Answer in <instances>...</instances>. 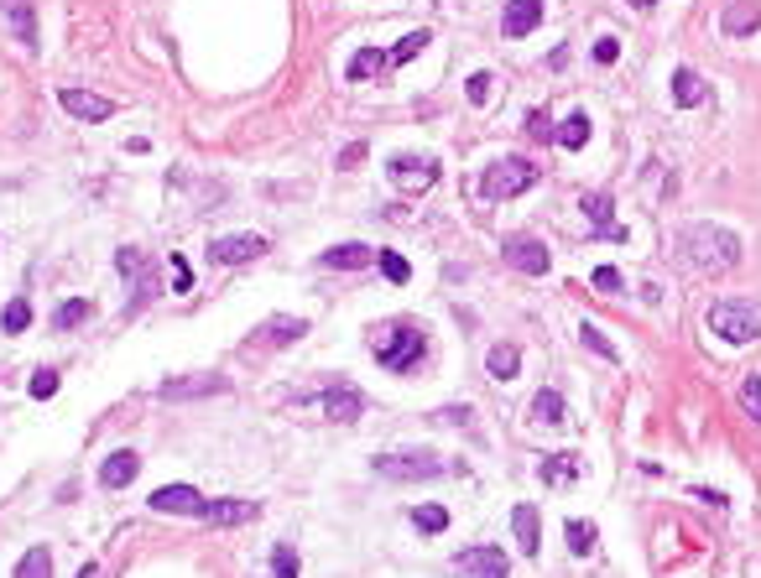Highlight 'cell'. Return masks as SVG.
Here are the masks:
<instances>
[{"mask_svg":"<svg viewBox=\"0 0 761 578\" xmlns=\"http://www.w3.org/2000/svg\"><path fill=\"white\" fill-rule=\"evenodd\" d=\"M151 511H162V516H198L204 496L193 485H162V490H151Z\"/></svg>","mask_w":761,"mask_h":578,"instance_id":"cell-13","label":"cell"},{"mask_svg":"<svg viewBox=\"0 0 761 578\" xmlns=\"http://www.w3.org/2000/svg\"><path fill=\"white\" fill-rule=\"evenodd\" d=\"M537 183V167L527 157H496V162L480 172V193H486L490 204H501V198H516V193H527Z\"/></svg>","mask_w":761,"mask_h":578,"instance_id":"cell-4","label":"cell"},{"mask_svg":"<svg viewBox=\"0 0 761 578\" xmlns=\"http://www.w3.org/2000/svg\"><path fill=\"white\" fill-rule=\"evenodd\" d=\"M172 287H178V292H188V287H193V271H188V261H183L178 250H172Z\"/></svg>","mask_w":761,"mask_h":578,"instance_id":"cell-42","label":"cell"},{"mask_svg":"<svg viewBox=\"0 0 761 578\" xmlns=\"http://www.w3.org/2000/svg\"><path fill=\"white\" fill-rule=\"evenodd\" d=\"M412 526L428 532V537H438V532L448 526V511H444V506H418V511H412Z\"/></svg>","mask_w":761,"mask_h":578,"instance_id":"cell-34","label":"cell"},{"mask_svg":"<svg viewBox=\"0 0 761 578\" xmlns=\"http://www.w3.org/2000/svg\"><path fill=\"white\" fill-rule=\"evenodd\" d=\"M579 208H584V219H590V229L600 235V240H626V229L615 225L611 193H584V198H579Z\"/></svg>","mask_w":761,"mask_h":578,"instance_id":"cell-14","label":"cell"},{"mask_svg":"<svg viewBox=\"0 0 761 578\" xmlns=\"http://www.w3.org/2000/svg\"><path fill=\"white\" fill-rule=\"evenodd\" d=\"M371 354H376L386 371L407 375L428 354V339H423V329H412V323H391V329H380L376 339H371Z\"/></svg>","mask_w":761,"mask_h":578,"instance_id":"cell-3","label":"cell"},{"mask_svg":"<svg viewBox=\"0 0 761 578\" xmlns=\"http://www.w3.org/2000/svg\"><path fill=\"white\" fill-rule=\"evenodd\" d=\"M558 141L569 146V151H579V146L590 141V115H584V110H573L569 120L558 125Z\"/></svg>","mask_w":761,"mask_h":578,"instance_id":"cell-30","label":"cell"},{"mask_svg":"<svg viewBox=\"0 0 761 578\" xmlns=\"http://www.w3.org/2000/svg\"><path fill=\"white\" fill-rule=\"evenodd\" d=\"M683 255L698 271H736L740 266V235L725 225H689L683 229Z\"/></svg>","mask_w":761,"mask_h":578,"instance_id":"cell-1","label":"cell"},{"mask_svg":"<svg viewBox=\"0 0 761 578\" xmlns=\"http://www.w3.org/2000/svg\"><path fill=\"white\" fill-rule=\"evenodd\" d=\"M564 412H569V407H564V396L548 391V386L532 396V422H548V428H558V422H564Z\"/></svg>","mask_w":761,"mask_h":578,"instance_id":"cell-27","label":"cell"},{"mask_svg":"<svg viewBox=\"0 0 761 578\" xmlns=\"http://www.w3.org/2000/svg\"><path fill=\"white\" fill-rule=\"evenodd\" d=\"M272 573L276 578H297V553L287 547V542H276L272 547Z\"/></svg>","mask_w":761,"mask_h":578,"instance_id":"cell-39","label":"cell"},{"mask_svg":"<svg viewBox=\"0 0 761 578\" xmlns=\"http://www.w3.org/2000/svg\"><path fill=\"white\" fill-rule=\"evenodd\" d=\"M511 526H516L522 553H527V558H537V553H543V537H537V506H516V511H511Z\"/></svg>","mask_w":761,"mask_h":578,"instance_id":"cell-23","label":"cell"},{"mask_svg":"<svg viewBox=\"0 0 761 578\" xmlns=\"http://www.w3.org/2000/svg\"><path fill=\"white\" fill-rule=\"evenodd\" d=\"M89 313H94V303L89 297H68V303H58V313H53V329H79V323H89Z\"/></svg>","mask_w":761,"mask_h":578,"instance_id":"cell-28","label":"cell"},{"mask_svg":"<svg viewBox=\"0 0 761 578\" xmlns=\"http://www.w3.org/2000/svg\"><path fill=\"white\" fill-rule=\"evenodd\" d=\"M11 578H53V553H47V547H26Z\"/></svg>","mask_w":761,"mask_h":578,"instance_id":"cell-29","label":"cell"},{"mask_svg":"<svg viewBox=\"0 0 761 578\" xmlns=\"http://www.w3.org/2000/svg\"><path fill=\"white\" fill-rule=\"evenodd\" d=\"M740 407H746V417L761 422V375H746V381H740Z\"/></svg>","mask_w":761,"mask_h":578,"instance_id":"cell-37","label":"cell"},{"mask_svg":"<svg viewBox=\"0 0 761 578\" xmlns=\"http://www.w3.org/2000/svg\"><path fill=\"white\" fill-rule=\"evenodd\" d=\"M438 422H469V407H444V412H438Z\"/></svg>","mask_w":761,"mask_h":578,"instance_id":"cell-47","label":"cell"},{"mask_svg":"<svg viewBox=\"0 0 761 578\" xmlns=\"http://www.w3.org/2000/svg\"><path fill=\"white\" fill-rule=\"evenodd\" d=\"M26 391L37 396V401H47V396H58V371H37L32 375V386Z\"/></svg>","mask_w":761,"mask_h":578,"instance_id":"cell-40","label":"cell"},{"mask_svg":"<svg viewBox=\"0 0 761 578\" xmlns=\"http://www.w3.org/2000/svg\"><path fill=\"white\" fill-rule=\"evenodd\" d=\"M704 323L725 344H751V339H761V297H719L704 313Z\"/></svg>","mask_w":761,"mask_h":578,"instance_id":"cell-2","label":"cell"},{"mask_svg":"<svg viewBox=\"0 0 761 578\" xmlns=\"http://www.w3.org/2000/svg\"><path fill=\"white\" fill-rule=\"evenodd\" d=\"M0 329L5 333H26L32 329V303H26V297H11L5 313H0Z\"/></svg>","mask_w":761,"mask_h":578,"instance_id":"cell-31","label":"cell"},{"mask_svg":"<svg viewBox=\"0 0 761 578\" xmlns=\"http://www.w3.org/2000/svg\"><path fill=\"white\" fill-rule=\"evenodd\" d=\"M376 261H380V271H386V282H397V287H402L407 276H412V266H407L397 250H376Z\"/></svg>","mask_w":761,"mask_h":578,"instance_id":"cell-36","label":"cell"},{"mask_svg":"<svg viewBox=\"0 0 761 578\" xmlns=\"http://www.w3.org/2000/svg\"><path fill=\"white\" fill-rule=\"evenodd\" d=\"M698 100H704V79H698L694 68H673V104L694 110Z\"/></svg>","mask_w":761,"mask_h":578,"instance_id":"cell-26","label":"cell"},{"mask_svg":"<svg viewBox=\"0 0 761 578\" xmlns=\"http://www.w3.org/2000/svg\"><path fill=\"white\" fill-rule=\"evenodd\" d=\"M454 573H459V578H511L506 547H496V542L465 547V553H454Z\"/></svg>","mask_w":761,"mask_h":578,"instance_id":"cell-7","label":"cell"},{"mask_svg":"<svg viewBox=\"0 0 761 578\" xmlns=\"http://www.w3.org/2000/svg\"><path fill=\"white\" fill-rule=\"evenodd\" d=\"M318 407L334 417V422H355V417L365 412V396H360L355 386H329V391L318 396Z\"/></svg>","mask_w":761,"mask_h":578,"instance_id":"cell-19","label":"cell"},{"mask_svg":"<svg viewBox=\"0 0 761 578\" xmlns=\"http://www.w3.org/2000/svg\"><path fill=\"white\" fill-rule=\"evenodd\" d=\"M573 469H579V464H573V454H553L548 464L537 469V475H543V485H553V479H569Z\"/></svg>","mask_w":761,"mask_h":578,"instance_id":"cell-38","label":"cell"},{"mask_svg":"<svg viewBox=\"0 0 761 578\" xmlns=\"http://www.w3.org/2000/svg\"><path fill=\"white\" fill-rule=\"evenodd\" d=\"M115 266H120L126 282H136V292L126 297V313H141L151 297H157V271H151V261L136 246H120V250H115Z\"/></svg>","mask_w":761,"mask_h":578,"instance_id":"cell-6","label":"cell"},{"mask_svg":"<svg viewBox=\"0 0 761 578\" xmlns=\"http://www.w3.org/2000/svg\"><path fill=\"white\" fill-rule=\"evenodd\" d=\"M79 578H100V568H94V563H84V568H79Z\"/></svg>","mask_w":761,"mask_h":578,"instance_id":"cell-48","label":"cell"},{"mask_svg":"<svg viewBox=\"0 0 761 578\" xmlns=\"http://www.w3.org/2000/svg\"><path fill=\"white\" fill-rule=\"evenodd\" d=\"M136 475H141V454H136V448H115V454L100 464V485H105V490H126Z\"/></svg>","mask_w":761,"mask_h":578,"instance_id":"cell-17","label":"cell"},{"mask_svg":"<svg viewBox=\"0 0 761 578\" xmlns=\"http://www.w3.org/2000/svg\"><path fill=\"white\" fill-rule=\"evenodd\" d=\"M506 261L516 271H527V276H548V266H553L548 246H543V240H532V235H511V240H506Z\"/></svg>","mask_w":761,"mask_h":578,"instance_id":"cell-10","label":"cell"},{"mask_svg":"<svg viewBox=\"0 0 761 578\" xmlns=\"http://www.w3.org/2000/svg\"><path fill=\"white\" fill-rule=\"evenodd\" d=\"M527 136H532V141H548V136H558V130H553V120L543 115V110H532V115H527Z\"/></svg>","mask_w":761,"mask_h":578,"instance_id":"cell-41","label":"cell"},{"mask_svg":"<svg viewBox=\"0 0 761 578\" xmlns=\"http://www.w3.org/2000/svg\"><path fill=\"white\" fill-rule=\"evenodd\" d=\"M303 333H308V323H303V318H287V313H276V318L261 323V339H266L272 350H287V344H297Z\"/></svg>","mask_w":761,"mask_h":578,"instance_id":"cell-22","label":"cell"},{"mask_svg":"<svg viewBox=\"0 0 761 578\" xmlns=\"http://www.w3.org/2000/svg\"><path fill=\"white\" fill-rule=\"evenodd\" d=\"M428 42H433V37H428V32H407V37L397 42V47H391V68H402V63H412V58H418V53H423V47H428Z\"/></svg>","mask_w":761,"mask_h":578,"instance_id":"cell-35","label":"cell"},{"mask_svg":"<svg viewBox=\"0 0 761 578\" xmlns=\"http://www.w3.org/2000/svg\"><path fill=\"white\" fill-rule=\"evenodd\" d=\"M360 162H365V141H350L339 151V167H360Z\"/></svg>","mask_w":761,"mask_h":578,"instance_id":"cell-46","label":"cell"},{"mask_svg":"<svg viewBox=\"0 0 761 578\" xmlns=\"http://www.w3.org/2000/svg\"><path fill=\"white\" fill-rule=\"evenodd\" d=\"M0 21L26 53H37V11H32V0H0Z\"/></svg>","mask_w":761,"mask_h":578,"instance_id":"cell-12","label":"cell"},{"mask_svg":"<svg viewBox=\"0 0 761 578\" xmlns=\"http://www.w3.org/2000/svg\"><path fill=\"white\" fill-rule=\"evenodd\" d=\"M631 5H636V11H652L657 0H631Z\"/></svg>","mask_w":761,"mask_h":578,"instance_id":"cell-49","label":"cell"},{"mask_svg":"<svg viewBox=\"0 0 761 578\" xmlns=\"http://www.w3.org/2000/svg\"><path fill=\"white\" fill-rule=\"evenodd\" d=\"M564 537H569V553H573V558H590V553H594V526H590V521L573 516L569 526H564Z\"/></svg>","mask_w":761,"mask_h":578,"instance_id":"cell-32","label":"cell"},{"mask_svg":"<svg viewBox=\"0 0 761 578\" xmlns=\"http://www.w3.org/2000/svg\"><path fill=\"white\" fill-rule=\"evenodd\" d=\"M376 475L397 479V485H418V479H438L444 475V458L423 454V448H407V454H376Z\"/></svg>","mask_w":761,"mask_h":578,"instance_id":"cell-5","label":"cell"},{"mask_svg":"<svg viewBox=\"0 0 761 578\" xmlns=\"http://www.w3.org/2000/svg\"><path fill=\"white\" fill-rule=\"evenodd\" d=\"M594 287H600V292H621V271L600 266V271H594Z\"/></svg>","mask_w":761,"mask_h":578,"instance_id":"cell-45","label":"cell"},{"mask_svg":"<svg viewBox=\"0 0 761 578\" xmlns=\"http://www.w3.org/2000/svg\"><path fill=\"white\" fill-rule=\"evenodd\" d=\"M615 58H621V42H615V37L594 42V63H615Z\"/></svg>","mask_w":761,"mask_h":578,"instance_id":"cell-44","label":"cell"},{"mask_svg":"<svg viewBox=\"0 0 761 578\" xmlns=\"http://www.w3.org/2000/svg\"><path fill=\"white\" fill-rule=\"evenodd\" d=\"M543 11H548V0H506L501 32H506V37H527V32H537Z\"/></svg>","mask_w":761,"mask_h":578,"instance_id":"cell-18","label":"cell"},{"mask_svg":"<svg viewBox=\"0 0 761 578\" xmlns=\"http://www.w3.org/2000/svg\"><path fill=\"white\" fill-rule=\"evenodd\" d=\"M391 183L402 188V193H428V188L438 183V162L433 157H397L391 162Z\"/></svg>","mask_w":761,"mask_h":578,"instance_id":"cell-9","label":"cell"},{"mask_svg":"<svg viewBox=\"0 0 761 578\" xmlns=\"http://www.w3.org/2000/svg\"><path fill=\"white\" fill-rule=\"evenodd\" d=\"M371 261H376V250H371V246H360V240L329 246L323 255H318V266H329V271H355V266H371Z\"/></svg>","mask_w":761,"mask_h":578,"instance_id":"cell-20","label":"cell"},{"mask_svg":"<svg viewBox=\"0 0 761 578\" xmlns=\"http://www.w3.org/2000/svg\"><path fill=\"white\" fill-rule=\"evenodd\" d=\"M391 68V53H380V47H360L355 58H350V68H344V79L360 83V79H371V73H386Z\"/></svg>","mask_w":761,"mask_h":578,"instance_id":"cell-24","label":"cell"},{"mask_svg":"<svg viewBox=\"0 0 761 578\" xmlns=\"http://www.w3.org/2000/svg\"><path fill=\"white\" fill-rule=\"evenodd\" d=\"M516 371H522V350H516V344H496V350L486 354V375L490 381H511Z\"/></svg>","mask_w":761,"mask_h":578,"instance_id":"cell-25","label":"cell"},{"mask_svg":"<svg viewBox=\"0 0 761 578\" xmlns=\"http://www.w3.org/2000/svg\"><path fill=\"white\" fill-rule=\"evenodd\" d=\"M198 516L209 521V526H246V521H255L261 516V506L255 500H204V511Z\"/></svg>","mask_w":761,"mask_h":578,"instance_id":"cell-16","label":"cell"},{"mask_svg":"<svg viewBox=\"0 0 761 578\" xmlns=\"http://www.w3.org/2000/svg\"><path fill=\"white\" fill-rule=\"evenodd\" d=\"M719 26H725V37H746V32H761V5H756V0H736V5H725Z\"/></svg>","mask_w":761,"mask_h":578,"instance_id":"cell-21","label":"cell"},{"mask_svg":"<svg viewBox=\"0 0 761 578\" xmlns=\"http://www.w3.org/2000/svg\"><path fill=\"white\" fill-rule=\"evenodd\" d=\"M579 344H584V350H594L600 360H611V365L621 360V350H615L611 339H605V329H594V323H579Z\"/></svg>","mask_w":761,"mask_h":578,"instance_id":"cell-33","label":"cell"},{"mask_svg":"<svg viewBox=\"0 0 761 578\" xmlns=\"http://www.w3.org/2000/svg\"><path fill=\"white\" fill-rule=\"evenodd\" d=\"M266 235H219L209 246V261H219V266H246V261H261L266 255Z\"/></svg>","mask_w":761,"mask_h":578,"instance_id":"cell-8","label":"cell"},{"mask_svg":"<svg viewBox=\"0 0 761 578\" xmlns=\"http://www.w3.org/2000/svg\"><path fill=\"white\" fill-rule=\"evenodd\" d=\"M225 391H230L225 375H188V381H162L157 386L162 401H193V396H225Z\"/></svg>","mask_w":761,"mask_h":578,"instance_id":"cell-11","label":"cell"},{"mask_svg":"<svg viewBox=\"0 0 761 578\" xmlns=\"http://www.w3.org/2000/svg\"><path fill=\"white\" fill-rule=\"evenodd\" d=\"M58 104H63L73 120H110V115H115V100H105V94H89V89H63V94H58Z\"/></svg>","mask_w":761,"mask_h":578,"instance_id":"cell-15","label":"cell"},{"mask_svg":"<svg viewBox=\"0 0 761 578\" xmlns=\"http://www.w3.org/2000/svg\"><path fill=\"white\" fill-rule=\"evenodd\" d=\"M490 100V73H469V104H486Z\"/></svg>","mask_w":761,"mask_h":578,"instance_id":"cell-43","label":"cell"}]
</instances>
